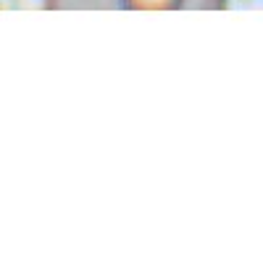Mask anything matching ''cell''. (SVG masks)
Here are the masks:
<instances>
[{
  "instance_id": "1",
  "label": "cell",
  "mask_w": 263,
  "mask_h": 263,
  "mask_svg": "<svg viewBox=\"0 0 263 263\" xmlns=\"http://www.w3.org/2000/svg\"><path fill=\"white\" fill-rule=\"evenodd\" d=\"M50 0H0V11H45Z\"/></svg>"
},
{
  "instance_id": "2",
  "label": "cell",
  "mask_w": 263,
  "mask_h": 263,
  "mask_svg": "<svg viewBox=\"0 0 263 263\" xmlns=\"http://www.w3.org/2000/svg\"><path fill=\"white\" fill-rule=\"evenodd\" d=\"M135 8H171L177 0H126Z\"/></svg>"
}]
</instances>
